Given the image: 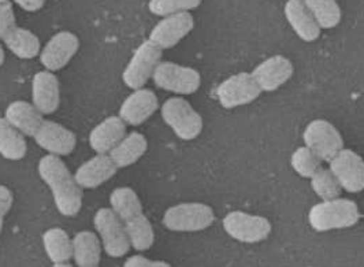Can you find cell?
<instances>
[{"label": "cell", "instance_id": "1", "mask_svg": "<svg viewBox=\"0 0 364 267\" xmlns=\"http://www.w3.org/2000/svg\"><path fill=\"white\" fill-rule=\"evenodd\" d=\"M37 172L47 184L58 211L65 216H74L82 207V188L77 184L66 163L56 155H46L38 160Z\"/></svg>", "mask_w": 364, "mask_h": 267}, {"label": "cell", "instance_id": "2", "mask_svg": "<svg viewBox=\"0 0 364 267\" xmlns=\"http://www.w3.org/2000/svg\"><path fill=\"white\" fill-rule=\"evenodd\" d=\"M359 218L358 204L353 200L341 197L323 200L312 206L309 213L311 228L316 231L346 229L356 225Z\"/></svg>", "mask_w": 364, "mask_h": 267}, {"label": "cell", "instance_id": "3", "mask_svg": "<svg viewBox=\"0 0 364 267\" xmlns=\"http://www.w3.org/2000/svg\"><path fill=\"white\" fill-rule=\"evenodd\" d=\"M161 114L164 124L174 132L178 139L185 142L195 140L203 130L200 114L182 98L167 99L161 107Z\"/></svg>", "mask_w": 364, "mask_h": 267}, {"label": "cell", "instance_id": "4", "mask_svg": "<svg viewBox=\"0 0 364 267\" xmlns=\"http://www.w3.org/2000/svg\"><path fill=\"white\" fill-rule=\"evenodd\" d=\"M215 221V215L210 206L204 203H181L166 210L164 226L168 231H200L210 228Z\"/></svg>", "mask_w": 364, "mask_h": 267}, {"label": "cell", "instance_id": "5", "mask_svg": "<svg viewBox=\"0 0 364 267\" xmlns=\"http://www.w3.org/2000/svg\"><path fill=\"white\" fill-rule=\"evenodd\" d=\"M93 226L97 231L102 247L111 258H122L130 249L124 221L111 209H99L93 215Z\"/></svg>", "mask_w": 364, "mask_h": 267}, {"label": "cell", "instance_id": "6", "mask_svg": "<svg viewBox=\"0 0 364 267\" xmlns=\"http://www.w3.org/2000/svg\"><path fill=\"white\" fill-rule=\"evenodd\" d=\"M162 50L151 40L143 41L130 58L122 73V80L128 88H144L148 80L152 78L156 66L162 62Z\"/></svg>", "mask_w": 364, "mask_h": 267}, {"label": "cell", "instance_id": "7", "mask_svg": "<svg viewBox=\"0 0 364 267\" xmlns=\"http://www.w3.org/2000/svg\"><path fill=\"white\" fill-rule=\"evenodd\" d=\"M158 88L177 95H192L200 88V73L188 66L173 62H161L152 75Z\"/></svg>", "mask_w": 364, "mask_h": 267}, {"label": "cell", "instance_id": "8", "mask_svg": "<svg viewBox=\"0 0 364 267\" xmlns=\"http://www.w3.org/2000/svg\"><path fill=\"white\" fill-rule=\"evenodd\" d=\"M222 224L223 229L230 237L245 244L260 243L272 233V224L267 218L244 211L228 214Z\"/></svg>", "mask_w": 364, "mask_h": 267}, {"label": "cell", "instance_id": "9", "mask_svg": "<svg viewBox=\"0 0 364 267\" xmlns=\"http://www.w3.org/2000/svg\"><path fill=\"white\" fill-rule=\"evenodd\" d=\"M303 139L306 147L325 162H330L341 150H344V140L337 127L326 120H315L307 125Z\"/></svg>", "mask_w": 364, "mask_h": 267}, {"label": "cell", "instance_id": "10", "mask_svg": "<svg viewBox=\"0 0 364 267\" xmlns=\"http://www.w3.org/2000/svg\"><path fill=\"white\" fill-rule=\"evenodd\" d=\"M262 89L257 85L251 73H238L229 78H226L218 89V96L220 106L225 108L245 106L260 96Z\"/></svg>", "mask_w": 364, "mask_h": 267}, {"label": "cell", "instance_id": "11", "mask_svg": "<svg viewBox=\"0 0 364 267\" xmlns=\"http://www.w3.org/2000/svg\"><path fill=\"white\" fill-rule=\"evenodd\" d=\"M330 163V172L337 178L341 188L349 194L364 189V160L352 150H341Z\"/></svg>", "mask_w": 364, "mask_h": 267}, {"label": "cell", "instance_id": "12", "mask_svg": "<svg viewBox=\"0 0 364 267\" xmlns=\"http://www.w3.org/2000/svg\"><path fill=\"white\" fill-rule=\"evenodd\" d=\"M80 48V40L73 32L63 31L53 36L47 44L41 48L38 59L46 70H62L77 53Z\"/></svg>", "mask_w": 364, "mask_h": 267}, {"label": "cell", "instance_id": "13", "mask_svg": "<svg viewBox=\"0 0 364 267\" xmlns=\"http://www.w3.org/2000/svg\"><path fill=\"white\" fill-rule=\"evenodd\" d=\"M195 28V19L189 11L164 17L151 31L148 40L155 43L162 51L176 47L185 36Z\"/></svg>", "mask_w": 364, "mask_h": 267}, {"label": "cell", "instance_id": "14", "mask_svg": "<svg viewBox=\"0 0 364 267\" xmlns=\"http://www.w3.org/2000/svg\"><path fill=\"white\" fill-rule=\"evenodd\" d=\"M33 139L41 150L56 157L70 155L77 145L74 132L50 120L41 122Z\"/></svg>", "mask_w": 364, "mask_h": 267}, {"label": "cell", "instance_id": "15", "mask_svg": "<svg viewBox=\"0 0 364 267\" xmlns=\"http://www.w3.org/2000/svg\"><path fill=\"white\" fill-rule=\"evenodd\" d=\"M159 100L154 90L141 88L133 90L119 107V118L130 126H140L158 110Z\"/></svg>", "mask_w": 364, "mask_h": 267}, {"label": "cell", "instance_id": "16", "mask_svg": "<svg viewBox=\"0 0 364 267\" xmlns=\"http://www.w3.org/2000/svg\"><path fill=\"white\" fill-rule=\"evenodd\" d=\"M251 74L262 92H274L291 80L293 65L288 58L275 55L259 63Z\"/></svg>", "mask_w": 364, "mask_h": 267}, {"label": "cell", "instance_id": "17", "mask_svg": "<svg viewBox=\"0 0 364 267\" xmlns=\"http://www.w3.org/2000/svg\"><path fill=\"white\" fill-rule=\"evenodd\" d=\"M32 105L43 115L53 114L60 105V85L53 71L41 70L32 80Z\"/></svg>", "mask_w": 364, "mask_h": 267}, {"label": "cell", "instance_id": "18", "mask_svg": "<svg viewBox=\"0 0 364 267\" xmlns=\"http://www.w3.org/2000/svg\"><path fill=\"white\" fill-rule=\"evenodd\" d=\"M117 170L109 154H96L75 170L74 178L82 189H95L114 177Z\"/></svg>", "mask_w": 364, "mask_h": 267}, {"label": "cell", "instance_id": "19", "mask_svg": "<svg viewBox=\"0 0 364 267\" xmlns=\"http://www.w3.org/2000/svg\"><path fill=\"white\" fill-rule=\"evenodd\" d=\"M127 135V124L119 115H109L92 129L90 145L96 154H109Z\"/></svg>", "mask_w": 364, "mask_h": 267}, {"label": "cell", "instance_id": "20", "mask_svg": "<svg viewBox=\"0 0 364 267\" xmlns=\"http://www.w3.org/2000/svg\"><path fill=\"white\" fill-rule=\"evenodd\" d=\"M285 17L294 33L304 41H315L321 36V28L312 17L303 0H288L284 9Z\"/></svg>", "mask_w": 364, "mask_h": 267}, {"label": "cell", "instance_id": "21", "mask_svg": "<svg viewBox=\"0 0 364 267\" xmlns=\"http://www.w3.org/2000/svg\"><path fill=\"white\" fill-rule=\"evenodd\" d=\"M3 118L28 137H33L36 135L37 129L44 121L43 114L36 107L25 100H16L10 103L4 111Z\"/></svg>", "mask_w": 364, "mask_h": 267}, {"label": "cell", "instance_id": "22", "mask_svg": "<svg viewBox=\"0 0 364 267\" xmlns=\"http://www.w3.org/2000/svg\"><path fill=\"white\" fill-rule=\"evenodd\" d=\"M148 150L146 136L139 132L128 133L109 152V158L118 169H127L141 159Z\"/></svg>", "mask_w": 364, "mask_h": 267}, {"label": "cell", "instance_id": "23", "mask_svg": "<svg viewBox=\"0 0 364 267\" xmlns=\"http://www.w3.org/2000/svg\"><path fill=\"white\" fill-rule=\"evenodd\" d=\"M72 241L73 259L77 266H99L102 259V241L93 231H78Z\"/></svg>", "mask_w": 364, "mask_h": 267}, {"label": "cell", "instance_id": "24", "mask_svg": "<svg viewBox=\"0 0 364 267\" xmlns=\"http://www.w3.org/2000/svg\"><path fill=\"white\" fill-rule=\"evenodd\" d=\"M1 41L17 58L23 61L36 58L41 51L38 37L25 28H14Z\"/></svg>", "mask_w": 364, "mask_h": 267}, {"label": "cell", "instance_id": "25", "mask_svg": "<svg viewBox=\"0 0 364 267\" xmlns=\"http://www.w3.org/2000/svg\"><path fill=\"white\" fill-rule=\"evenodd\" d=\"M43 247L53 263H65L73 258V241L60 228H51L44 231Z\"/></svg>", "mask_w": 364, "mask_h": 267}, {"label": "cell", "instance_id": "26", "mask_svg": "<svg viewBox=\"0 0 364 267\" xmlns=\"http://www.w3.org/2000/svg\"><path fill=\"white\" fill-rule=\"evenodd\" d=\"M26 152L25 136L4 118H0V155L7 160H21Z\"/></svg>", "mask_w": 364, "mask_h": 267}, {"label": "cell", "instance_id": "27", "mask_svg": "<svg viewBox=\"0 0 364 267\" xmlns=\"http://www.w3.org/2000/svg\"><path fill=\"white\" fill-rule=\"evenodd\" d=\"M109 206L111 210L124 222L143 214V204L140 197L129 187L114 189L109 195Z\"/></svg>", "mask_w": 364, "mask_h": 267}, {"label": "cell", "instance_id": "28", "mask_svg": "<svg viewBox=\"0 0 364 267\" xmlns=\"http://www.w3.org/2000/svg\"><path fill=\"white\" fill-rule=\"evenodd\" d=\"M124 224L128 233L130 247L136 251H146L152 247L155 241V233L152 224L144 214H140Z\"/></svg>", "mask_w": 364, "mask_h": 267}, {"label": "cell", "instance_id": "29", "mask_svg": "<svg viewBox=\"0 0 364 267\" xmlns=\"http://www.w3.org/2000/svg\"><path fill=\"white\" fill-rule=\"evenodd\" d=\"M307 9L310 10L312 17L321 29H333L336 28L341 17V9L337 0H303Z\"/></svg>", "mask_w": 364, "mask_h": 267}, {"label": "cell", "instance_id": "30", "mask_svg": "<svg viewBox=\"0 0 364 267\" xmlns=\"http://www.w3.org/2000/svg\"><path fill=\"white\" fill-rule=\"evenodd\" d=\"M311 187L316 196H319L322 200L337 199L343 189L330 169L323 167L318 169V172L311 177Z\"/></svg>", "mask_w": 364, "mask_h": 267}, {"label": "cell", "instance_id": "31", "mask_svg": "<svg viewBox=\"0 0 364 267\" xmlns=\"http://www.w3.org/2000/svg\"><path fill=\"white\" fill-rule=\"evenodd\" d=\"M200 4L201 0H149L148 10L152 14L164 18L171 14L191 11L198 9Z\"/></svg>", "mask_w": 364, "mask_h": 267}, {"label": "cell", "instance_id": "32", "mask_svg": "<svg viewBox=\"0 0 364 267\" xmlns=\"http://www.w3.org/2000/svg\"><path fill=\"white\" fill-rule=\"evenodd\" d=\"M293 170L303 178H311L321 169V159L307 147H300L291 154Z\"/></svg>", "mask_w": 364, "mask_h": 267}, {"label": "cell", "instance_id": "33", "mask_svg": "<svg viewBox=\"0 0 364 267\" xmlns=\"http://www.w3.org/2000/svg\"><path fill=\"white\" fill-rule=\"evenodd\" d=\"M14 28H17L13 3L10 0H0V40H3Z\"/></svg>", "mask_w": 364, "mask_h": 267}, {"label": "cell", "instance_id": "34", "mask_svg": "<svg viewBox=\"0 0 364 267\" xmlns=\"http://www.w3.org/2000/svg\"><path fill=\"white\" fill-rule=\"evenodd\" d=\"M13 201H14V197L11 191L7 187L0 185V233L3 231L6 215L10 213L13 207Z\"/></svg>", "mask_w": 364, "mask_h": 267}, {"label": "cell", "instance_id": "35", "mask_svg": "<svg viewBox=\"0 0 364 267\" xmlns=\"http://www.w3.org/2000/svg\"><path fill=\"white\" fill-rule=\"evenodd\" d=\"M19 7L25 11H38L40 9H43L46 0H14Z\"/></svg>", "mask_w": 364, "mask_h": 267}, {"label": "cell", "instance_id": "36", "mask_svg": "<svg viewBox=\"0 0 364 267\" xmlns=\"http://www.w3.org/2000/svg\"><path fill=\"white\" fill-rule=\"evenodd\" d=\"M149 265H151L149 259H146L141 255H134L127 259L124 267H149Z\"/></svg>", "mask_w": 364, "mask_h": 267}, {"label": "cell", "instance_id": "37", "mask_svg": "<svg viewBox=\"0 0 364 267\" xmlns=\"http://www.w3.org/2000/svg\"><path fill=\"white\" fill-rule=\"evenodd\" d=\"M149 267H171L167 262L164 261H151V265Z\"/></svg>", "mask_w": 364, "mask_h": 267}, {"label": "cell", "instance_id": "38", "mask_svg": "<svg viewBox=\"0 0 364 267\" xmlns=\"http://www.w3.org/2000/svg\"><path fill=\"white\" fill-rule=\"evenodd\" d=\"M4 58H6V55H4V50L1 48V46H0V66L4 63Z\"/></svg>", "mask_w": 364, "mask_h": 267}, {"label": "cell", "instance_id": "39", "mask_svg": "<svg viewBox=\"0 0 364 267\" xmlns=\"http://www.w3.org/2000/svg\"><path fill=\"white\" fill-rule=\"evenodd\" d=\"M53 267H73L70 263H68V262H65V263H54V266Z\"/></svg>", "mask_w": 364, "mask_h": 267}, {"label": "cell", "instance_id": "40", "mask_svg": "<svg viewBox=\"0 0 364 267\" xmlns=\"http://www.w3.org/2000/svg\"><path fill=\"white\" fill-rule=\"evenodd\" d=\"M87 267H99V266H87Z\"/></svg>", "mask_w": 364, "mask_h": 267}]
</instances>
